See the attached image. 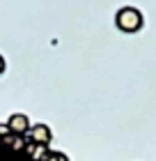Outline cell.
<instances>
[{
    "mask_svg": "<svg viewBox=\"0 0 156 161\" xmlns=\"http://www.w3.org/2000/svg\"><path fill=\"white\" fill-rule=\"evenodd\" d=\"M145 23V19H143V14H140V9H136V7H122V9H117L115 14V25H117V30H122V32H138L140 28H143Z\"/></svg>",
    "mask_w": 156,
    "mask_h": 161,
    "instance_id": "cell-1",
    "label": "cell"
},
{
    "mask_svg": "<svg viewBox=\"0 0 156 161\" xmlns=\"http://www.w3.org/2000/svg\"><path fill=\"white\" fill-rule=\"evenodd\" d=\"M44 161H69V157H67L64 152H48V154L44 157Z\"/></svg>",
    "mask_w": 156,
    "mask_h": 161,
    "instance_id": "cell-4",
    "label": "cell"
},
{
    "mask_svg": "<svg viewBox=\"0 0 156 161\" xmlns=\"http://www.w3.org/2000/svg\"><path fill=\"white\" fill-rule=\"evenodd\" d=\"M5 67H7V64H5V58L0 55V74H3V71H5Z\"/></svg>",
    "mask_w": 156,
    "mask_h": 161,
    "instance_id": "cell-5",
    "label": "cell"
},
{
    "mask_svg": "<svg viewBox=\"0 0 156 161\" xmlns=\"http://www.w3.org/2000/svg\"><path fill=\"white\" fill-rule=\"evenodd\" d=\"M30 118L28 115H23V113H14V115H9V120H7V129L12 131V134H28L30 131Z\"/></svg>",
    "mask_w": 156,
    "mask_h": 161,
    "instance_id": "cell-3",
    "label": "cell"
},
{
    "mask_svg": "<svg viewBox=\"0 0 156 161\" xmlns=\"http://www.w3.org/2000/svg\"><path fill=\"white\" fill-rule=\"evenodd\" d=\"M28 134L32 138V145H44V147H46L51 143V138H53V131H51L48 124H32Z\"/></svg>",
    "mask_w": 156,
    "mask_h": 161,
    "instance_id": "cell-2",
    "label": "cell"
}]
</instances>
